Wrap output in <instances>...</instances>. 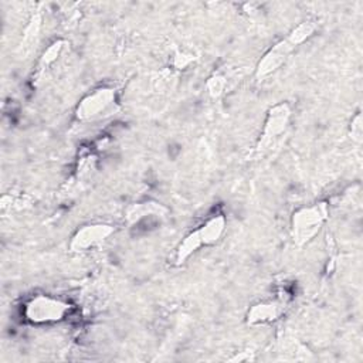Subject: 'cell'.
<instances>
[{
  "label": "cell",
  "instance_id": "obj_1",
  "mask_svg": "<svg viewBox=\"0 0 363 363\" xmlns=\"http://www.w3.org/2000/svg\"><path fill=\"white\" fill-rule=\"evenodd\" d=\"M316 28H318V21L315 20L301 21L296 27H294L286 34L285 38L271 45L257 64L255 79L264 81L267 77L278 71L281 65L285 64V61L289 58V55L315 34Z\"/></svg>",
  "mask_w": 363,
  "mask_h": 363
},
{
  "label": "cell",
  "instance_id": "obj_2",
  "mask_svg": "<svg viewBox=\"0 0 363 363\" xmlns=\"http://www.w3.org/2000/svg\"><path fill=\"white\" fill-rule=\"evenodd\" d=\"M227 228V218L223 214L213 216L207 218L196 230L190 231L177 245L174 254L176 265H182L189 259L194 252L203 247H210L217 244L224 235Z\"/></svg>",
  "mask_w": 363,
  "mask_h": 363
},
{
  "label": "cell",
  "instance_id": "obj_3",
  "mask_svg": "<svg viewBox=\"0 0 363 363\" xmlns=\"http://www.w3.org/2000/svg\"><path fill=\"white\" fill-rule=\"evenodd\" d=\"M328 218L329 207L325 201L296 208L291 217V234L295 245L303 247L311 242L319 234Z\"/></svg>",
  "mask_w": 363,
  "mask_h": 363
},
{
  "label": "cell",
  "instance_id": "obj_4",
  "mask_svg": "<svg viewBox=\"0 0 363 363\" xmlns=\"http://www.w3.org/2000/svg\"><path fill=\"white\" fill-rule=\"evenodd\" d=\"M291 113L292 109L288 102H278L268 109L262 125V130L252 152L255 157L267 152L271 147V145H274L275 140L286 130Z\"/></svg>",
  "mask_w": 363,
  "mask_h": 363
},
{
  "label": "cell",
  "instance_id": "obj_5",
  "mask_svg": "<svg viewBox=\"0 0 363 363\" xmlns=\"http://www.w3.org/2000/svg\"><path fill=\"white\" fill-rule=\"evenodd\" d=\"M69 303L50 295L33 296L24 308V315L31 323H54L62 320L69 312Z\"/></svg>",
  "mask_w": 363,
  "mask_h": 363
},
{
  "label": "cell",
  "instance_id": "obj_6",
  "mask_svg": "<svg viewBox=\"0 0 363 363\" xmlns=\"http://www.w3.org/2000/svg\"><path fill=\"white\" fill-rule=\"evenodd\" d=\"M116 104V91L112 86H99L86 94L75 108V118L81 122L98 119Z\"/></svg>",
  "mask_w": 363,
  "mask_h": 363
},
{
  "label": "cell",
  "instance_id": "obj_7",
  "mask_svg": "<svg viewBox=\"0 0 363 363\" xmlns=\"http://www.w3.org/2000/svg\"><path fill=\"white\" fill-rule=\"evenodd\" d=\"M115 233V227L106 223H91L79 227L71 237L68 250L71 252H85L106 241Z\"/></svg>",
  "mask_w": 363,
  "mask_h": 363
},
{
  "label": "cell",
  "instance_id": "obj_8",
  "mask_svg": "<svg viewBox=\"0 0 363 363\" xmlns=\"http://www.w3.org/2000/svg\"><path fill=\"white\" fill-rule=\"evenodd\" d=\"M282 311H284V308L278 302H272V301L257 302L250 306V309L245 315V320L250 326L268 325V323L275 322L281 316Z\"/></svg>",
  "mask_w": 363,
  "mask_h": 363
},
{
  "label": "cell",
  "instance_id": "obj_9",
  "mask_svg": "<svg viewBox=\"0 0 363 363\" xmlns=\"http://www.w3.org/2000/svg\"><path fill=\"white\" fill-rule=\"evenodd\" d=\"M65 45L64 40H55L52 41L47 50L43 52V55L38 60V65H37V74L40 75L45 68H48L51 64H54L57 61V58L61 55V51Z\"/></svg>",
  "mask_w": 363,
  "mask_h": 363
},
{
  "label": "cell",
  "instance_id": "obj_10",
  "mask_svg": "<svg viewBox=\"0 0 363 363\" xmlns=\"http://www.w3.org/2000/svg\"><path fill=\"white\" fill-rule=\"evenodd\" d=\"M160 210H163L160 206L153 204V203H140V204H132L128 210H126V220L129 224L138 223L142 217L147 216V214H153V213H160Z\"/></svg>",
  "mask_w": 363,
  "mask_h": 363
},
{
  "label": "cell",
  "instance_id": "obj_11",
  "mask_svg": "<svg viewBox=\"0 0 363 363\" xmlns=\"http://www.w3.org/2000/svg\"><path fill=\"white\" fill-rule=\"evenodd\" d=\"M225 86H227V77L221 72H214L207 78L206 88H207L208 95L213 99L220 98L225 91Z\"/></svg>",
  "mask_w": 363,
  "mask_h": 363
},
{
  "label": "cell",
  "instance_id": "obj_12",
  "mask_svg": "<svg viewBox=\"0 0 363 363\" xmlns=\"http://www.w3.org/2000/svg\"><path fill=\"white\" fill-rule=\"evenodd\" d=\"M194 60H196V57H194L191 52L177 50V51L173 54V57H172V67H173L174 69H184V68H187Z\"/></svg>",
  "mask_w": 363,
  "mask_h": 363
},
{
  "label": "cell",
  "instance_id": "obj_13",
  "mask_svg": "<svg viewBox=\"0 0 363 363\" xmlns=\"http://www.w3.org/2000/svg\"><path fill=\"white\" fill-rule=\"evenodd\" d=\"M350 133H352V139H354L356 142H360V140H362L363 129H362V116H360V112H357V113L354 115V118L352 119V122H350Z\"/></svg>",
  "mask_w": 363,
  "mask_h": 363
}]
</instances>
